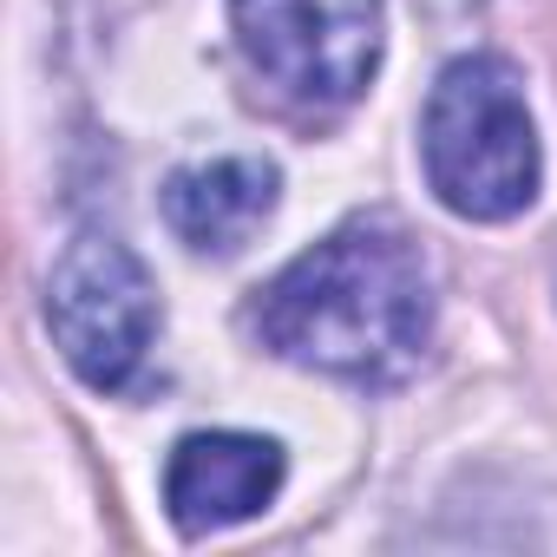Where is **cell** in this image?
Wrapping results in <instances>:
<instances>
[{"mask_svg": "<svg viewBox=\"0 0 557 557\" xmlns=\"http://www.w3.org/2000/svg\"><path fill=\"white\" fill-rule=\"evenodd\" d=\"M289 459L262 433H184L164 459V511L184 537L249 524L275 505Z\"/></svg>", "mask_w": 557, "mask_h": 557, "instance_id": "obj_5", "label": "cell"}, {"mask_svg": "<svg viewBox=\"0 0 557 557\" xmlns=\"http://www.w3.org/2000/svg\"><path fill=\"white\" fill-rule=\"evenodd\" d=\"M433 269L400 216H348L289 269H275L249 302V335L289 368L400 387L433 348Z\"/></svg>", "mask_w": 557, "mask_h": 557, "instance_id": "obj_1", "label": "cell"}, {"mask_svg": "<svg viewBox=\"0 0 557 557\" xmlns=\"http://www.w3.org/2000/svg\"><path fill=\"white\" fill-rule=\"evenodd\" d=\"M230 34L283 112L335 119L374 86L387 14L381 0H230Z\"/></svg>", "mask_w": 557, "mask_h": 557, "instance_id": "obj_3", "label": "cell"}, {"mask_svg": "<svg viewBox=\"0 0 557 557\" xmlns=\"http://www.w3.org/2000/svg\"><path fill=\"white\" fill-rule=\"evenodd\" d=\"M420 164L433 197L466 223H505L531 210L544 151L524 106V73L505 53H459L420 112Z\"/></svg>", "mask_w": 557, "mask_h": 557, "instance_id": "obj_2", "label": "cell"}, {"mask_svg": "<svg viewBox=\"0 0 557 557\" xmlns=\"http://www.w3.org/2000/svg\"><path fill=\"white\" fill-rule=\"evenodd\" d=\"M158 322H164L158 283L132 243L86 230L60 249V262L47 275V329L86 387H99V394L138 387Z\"/></svg>", "mask_w": 557, "mask_h": 557, "instance_id": "obj_4", "label": "cell"}, {"mask_svg": "<svg viewBox=\"0 0 557 557\" xmlns=\"http://www.w3.org/2000/svg\"><path fill=\"white\" fill-rule=\"evenodd\" d=\"M275 197H283V171H275L269 158H256V151H236V158H210V164L171 171L164 223L197 256H236L275 216Z\"/></svg>", "mask_w": 557, "mask_h": 557, "instance_id": "obj_6", "label": "cell"}]
</instances>
